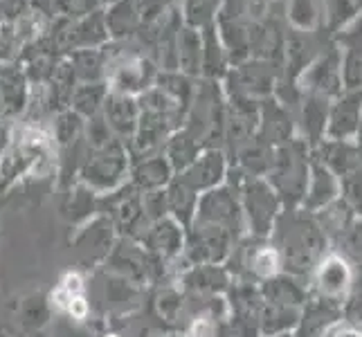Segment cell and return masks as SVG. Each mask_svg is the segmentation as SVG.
Wrapping results in <instances>:
<instances>
[{
  "mask_svg": "<svg viewBox=\"0 0 362 337\" xmlns=\"http://www.w3.org/2000/svg\"><path fill=\"white\" fill-rule=\"evenodd\" d=\"M274 230H277L274 247L279 249L284 268L293 274H310L320 259L329 252V239L310 211L306 214V211L288 209V214L279 218Z\"/></svg>",
  "mask_w": 362,
  "mask_h": 337,
  "instance_id": "obj_1",
  "label": "cell"
},
{
  "mask_svg": "<svg viewBox=\"0 0 362 337\" xmlns=\"http://www.w3.org/2000/svg\"><path fill=\"white\" fill-rule=\"evenodd\" d=\"M308 167H310V153L306 140L293 137L281 146H274L272 162L268 169V184L274 189L277 198L286 205L297 207L302 205L308 182Z\"/></svg>",
  "mask_w": 362,
  "mask_h": 337,
  "instance_id": "obj_2",
  "label": "cell"
},
{
  "mask_svg": "<svg viewBox=\"0 0 362 337\" xmlns=\"http://www.w3.org/2000/svg\"><path fill=\"white\" fill-rule=\"evenodd\" d=\"M310 277H313V292L322 302L342 306L354 292L356 270L340 252H333V249L320 259Z\"/></svg>",
  "mask_w": 362,
  "mask_h": 337,
  "instance_id": "obj_3",
  "label": "cell"
},
{
  "mask_svg": "<svg viewBox=\"0 0 362 337\" xmlns=\"http://www.w3.org/2000/svg\"><path fill=\"white\" fill-rule=\"evenodd\" d=\"M297 85L302 88V93L329 99V102H333L344 90L340 52L335 49V45L317 54L313 64L297 77Z\"/></svg>",
  "mask_w": 362,
  "mask_h": 337,
  "instance_id": "obj_4",
  "label": "cell"
},
{
  "mask_svg": "<svg viewBox=\"0 0 362 337\" xmlns=\"http://www.w3.org/2000/svg\"><path fill=\"white\" fill-rule=\"evenodd\" d=\"M333 45L340 52L344 90L362 88V14L335 30Z\"/></svg>",
  "mask_w": 362,
  "mask_h": 337,
  "instance_id": "obj_5",
  "label": "cell"
},
{
  "mask_svg": "<svg viewBox=\"0 0 362 337\" xmlns=\"http://www.w3.org/2000/svg\"><path fill=\"white\" fill-rule=\"evenodd\" d=\"M241 209L247 214L252 232L259 236H266L274 227V218H277V209H279V198L266 180L255 178L245 187Z\"/></svg>",
  "mask_w": 362,
  "mask_h": 337,
  "instance_id": "obj_6",
  "label": "cell"
},
{
  "mask_svg": "<svg viewBox=\"0 0 362 337\" xmlns=\"http://www.w3.org/2000/svg\"><path fill=\"white\" fill-rule=\"evenodd\" d=\"M362 122V88L342 90L329 106L327 133L329 140H356Z\"/></svg>",
  "mask_w": 362,
  "mask_h": 337,
  "instance_id": "obj_7",
  "label": "cell"
},
{
  "mask_svg": "<svg viewBox=\"0 0 362 337\" xmlns=\"http://www.w3.org/2000/svg\"><path fill=\"white\" fill-rule=\"evenodd\" d=\"M124 171H127V151L119 144L110 142L104 148H97V153L86 162L83 178L99 189H106L119 182Z\"/></svg>",
  "mask_w": 362,
  "mask_h": 337,
  "instance_id": "obj_8",
  "label": "cell"
},
{
  "mask_svg": "<svg viewBox=\"0 0 362 337\" xmlns=\"http://www.w3.org/2000/svg\"><path fill=\"white\" fill-rule=\"evenodd\" d=\"M335 198H340V178L320 162L315 155H310V167H308V182H306V194H304V211L315 214L322 207L333 203Z\"/></svg>",
  "mask_w": 362,
  "mask_h": 337,
  "instance_id": "obj_9",
  "label": "cell"
},
{
  "mask_svg": "<svg viewBox=\"0 0 362 337\" xmlns=\"http://www.w3.org/2000/svg\"><path fill=\"white\" fill-rule=\"evenodd\" d=\"M226 155L216 148H209V151L198 155L189 167L182 171L180 182L185 187H189L194 194L198 191H209L226 178Z\"/></svg>",
  "mask_w": 362,
  "mask_h": 337,
  "instance_id": "obj_10",
  "label": "cell"
},
{
  "mask_svg": "<svg viewBox=\"0 0 362 337\" xmlns=\"http://www.w3.org/2000/svg\"><path fill=\"white\" fill-rule=\"evenodd\" d=\"M313 155L320 162H324L338 178L362 167L360 148L356 140H329V137H324L313 151Z\"/></svg>",
  "mask_w": 362,
  "mask_h": 337,
  "instance_id": "obj_11",
  "label": "cell"
},
{
  "mask_svg": "<svg viewBox=\"0 0 362 337\" xmlns=\"http://www.w3.org/2000/svg\"><path fill=\"white\" fill-rule=\"evenodd\" d=\"M310 34H313V32H297V30H293L291 34H286V45H284L286 64H288V74L295 81L320 54L317 43H315V39Z\"/></svg>",
  "mask_w": 362,
  "mask_h": 337,
  "instance_id": "obj_12",
  "label": "cell"
},
{
  "mask_svg": "<svg viewBox=\"0 0 362 337\" xmlns=\"http://www.w3.org/2000/svg\"><path fill=\"white\" fill-rule=\"evenodd\" d=\"M110 39L106 28V16L102 11H93V14L83 16L68 34V41L72 49H97Z\"/></svg>",
  "mask_w": 362,
  "mask_h": 337,
  "instance_id": "obj_13",
  "label": "cell"
},
{
  "mask_svg": "<svg viewBox=\"0 0 362 337\" xmlns=\"http://www.w3.org/2000/svg\"><path fill=\"white\" fill-rule=\"evenodd\" d=\"M313 216H315L320 230L324 232V236H327L329 241H338L340 236L349 230V225L358 218V214L342 196L335 198V201L329 203L327 207H322L320 211H315Z\"/></svg>",
  "mask_w": 362,
  "mask_h": 337,
  "instance_id": "obj_14",
  "label": "cell"
},
{
  "mask_svg": "<svg viewBox=\"0 0 362 337\" xmlns=\"http://www.w3.org/2000/svg\"><path fill=\"white\" fill-rule=\"evenodd\" d=\"M104 119L117 133H133L137 129V122H140V110H137L133 97L113 93L104 99Z\"/></svg>",
  "mask_w": 362,
  "mask_h": 337,
  "instance_id": "obj_15",
  "label": "cell"
},
{
  "mask_svg": "<svg viewBox=\"0 0 362 337\" xmlns=\"http://www.w3.org/2000/svg\"><path fill=\"white\" fill-rule=\"evenodd\" d=\"M264 299L268 306L302 308L306 302V288L302 283H297L293 277L277 274V277L264 281Z\"/></svg>",
  "mask_w": 362,
  "mask_h": 337,
  "instance_id": "obj_16",
  "label": "cell"
},
{
  "mask_svg": "<svg viewBox=\"0 0 362 337\" xmlns=\"http://www.w3.org/2000/svg\"><path fill=\"white\" fill-rule=\"evenodd\" d=\"M243 264L247 266L250 274H255L259 279H272L281 274V254L279 249L274 247V243H259V245H252L245 252V261Z\"/></svg>",
  "mask_w": 362,
  "mask_h": 337,
  "instance_id": "obj_17",
  "label": "cell"
},
{
  "mask_svg": "<svg viewBox=\"0 0 362 337\" xmlns=\"http://www.w3.org/2000/svg\"><path fill=\"white\" fill-rule=\"evenodd\" d=\"M178 49V70L187 74H198L203 68V36L194 25L178 30L176 39Z\"/></svg>",
  "mask_w": 362,
  "mask_h": 337,
  "instance_id": "obj_18",
  "label": "cell"
},
{
  "mask_svg": "<svg viewBox=\"0 0 362 337\" xmlns=\"http://www.w3.org/2000/svg\"><path fill=\"white\" fill-rule=\"evenodd\" d=\"M299 317H302V308H288V306H268L264 313L259 315L261 333L266 337H279L288 331L299 326Z\"/></svg>",
  "mask_w": 362,
  "mask_h": 337,
  "instance_id": "obj_19",
  "label": "cell"
},
{
  "mask_svg": "<svg viewBox=\"0 0 362 337\" xmlns=\"http://www.w3.org/2000/svg\"><path fill=\"white\" fill-rule=\"evenodd\" d=\"M329 99H322L315 95H306L304 99V131H306V144H320L327 133V119H329Z\"/></svg>",
  "mask_w": 362,
  "mask_h": 337,
  "instance_id": "obj_20",
  "label": "cell"
},
{
  "mask_svg": "<svg viewBox=\"0 0 362 337\" xmlns=\"http://www.w3.org/2000/svg\"><path fill=\"white\" fill-rule=\"evenodd\" d=\"M137 23H140V5L137 0H115L113 9L106 14V28L108 34L115 39H124L135 32Z\"/></svg>",
  "mask_w": 362,
  "mask_h": 337,
  "instance_id": "obj_21",
  "label": "cell"
},
{
  "mask_svg": "<svg viewBox=\"0 0 362 337\" xmlns=\"http://www.w3.org/2000/svg\"><path fill=\"white\" fill-rule=\"evenodd\" d=\"M322 9H324V0H288L286 14H288L293 23V30L315 32L324 20Z\"/></svg>",
  "mask_w": 362,
  "mask_h": 337,
  "instance_id": "obj_22",
  "label": "cell"
},
{
  "mask_svg": "<svg viewBox=\"0 0 362 337\" xmlns=\"http://www.w3.org/2000/svg\"><path fill=\"white\" fill-rule=\"evenodd\" d=\"M106 88L102 83H79L77 88L72 90V97H70V102L74 106V112L77 115H95L97 108L104 104V99H106Z\"/></svg>",
  "mask_w": 362,
  "mask_h": 337,
  "instance_id": "obj_23",
  "label": "cell"
},
{
  "mask_svg": "<svg viewBox=\"0 0 362 337\" xmlns=\"http://www.w3.org/2000/svg\"><path fill=\"white\" fill-rule=\"evenodd\" d=\"M335 243L340 245L338 252L354 266V270H362V216L349 225V230Z\"/></svg>",
  "mask_w": 362,
  "mask_h": 337,
  "instance_id": "obj_24",
  "label": "cell"
},
{
  "mask_svg": "<svg viewBox=\"0 0 362 337\" xmlns=\"http://www.w3.org/2000/svg\"><path fill=\"white\" fill-rule=\"evenodd\" d=\"M324 14L329 16L333 32L362 14V0H324Z\"/></svg>",
  "mask_w": 362,
  "mask_h": 337,
  "instance_id": "obj_25",
  "label": "cell"
},
{
  "mask_svg": "<svg viewBox=\"0 0 362 337\" xmlns=\"http://www.w3.org/2000/svg\"><path fill=\"white\" fill-rule=\"evenodd\" d=\"M171 165L167 158H153L142 162L140 167L135 169V180L144 184V187H160L162 182L169 180Z\"/></svg>",
  "mask_w": 362,
  "mask_h": 337,
  "instance_id": "obj_26",
  "label": "cell"
},
{
  "mask_svg": "<svg viewBox=\"0 0 362 337\" xmlns=\"http://www.w3.org/2000/svg\"><path fill=\"white\" fill-rule=\"evenodd\" d=\"M340 196L362 216V167L340 178Z\"/></svg>",
  "mask_w": 362,
  "mask_h": 337,
  "instance_id": "obj_27",
  "label": "cell"
},
{
  "mask_svg": "<svg viewBox=\"0 0 362 337\" xmlns=\"http://www.w3.org/2000/svg\"><path fill=\"white\" fill-rule=\"evenodd\" d=\"M153 236H156V247L160 249V252H165V254L178 252L180 230L173 223H162L158 230H153Z\"/></svg>",
  "mask_w": 362,
  "mask_h": 337,
  "instance_id": "obj_28",
  "label": "cell"
},
{
  "mask_svg": "<svg viewBox=\"0 0 362 337\" xmlns=\"http://www.w3.org/2000/svg\"><path fill=\"white\" fill-rule=\"evenodd\" d=\"M81 126V117L77 115V112H64V115L59 117L57 122V137H59V142H72L74 140V135H77Z\"/></svg>",
  "mask_w": 362,
  "mask_h": 337,
  "instance_id": "obj_29",
  "label": "cell"
},
{
  "mask_svg": "<svg viewBox=\"0 0 362 337\" xmlns=\"http://www.w3.org/2000/svg\"><path fill=\"white\" fill-rule=\"evenodd\" d=\"M59 9L64 14L72 16V18H83L95 11V7L99 5V0H57Z\"/></svg>",
  "mask_w": 362,
  "mask_h": 337,
  "instance_id": "obj_30",
  "label": "cell"
},
{
  "mask_svg": "<svg viewBox=\"0 0 362 337\" xmlns=\"http://www.w3.org/2000/svg\"><path fill=\"white\" fill-rule=\"evenodd\" d=\"M88 137L95 148H104L106 144H110V126L104 117H93L88 124Z\"/></svg>",
  "mask_w": 362,
  "mask_h": 337,
  "instance_id": "obj_31",
  "label": "cell"
},
{
  "mask_svg": "<svg viewBox=\"0 0 362 337\" xmlns=\"http://www.w3.org/2000/svg\"><path fill=\"white\" fill-rule=\"evenodd\" d=\"M322 337H362V329L349 319H338L322 333Z\"/></svg>",
  "mask_w": 362,
  "mask_h": 337,
  "instance_id": "obj_32",
  "label": "cell"
},
{
  "mask_svg": "<svg viewBox=\"0 0 362 337\" xmlns=\"http://www.w3.org/2000/svg\"><path fill=\"white\" fill-rule=\"evenodd\" d=\"M192 337H216V321L214 317H196L192 326Z\"/></svg>",
  "mask_w": 362,
  "mask_h": 337,
  "instance_id": "obj_33",
  "label": "cell"
},
{
  "mask_svg": "<svg viewBox=\"0 0 362 337\" xmlns=\"http://www.w3.org/2000/svg\"><path fill=\"white\" fill-rule=\"evenodd\" d=\"M106 337H117V335H106Z\"/></svg>",
  "mask_w": 362,
  "mask_h": 337,
  "instance_id": "obj_34",
  "label": "cell"
}]
</instances>
